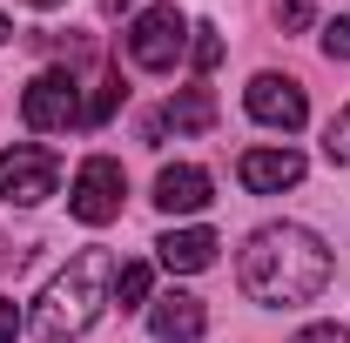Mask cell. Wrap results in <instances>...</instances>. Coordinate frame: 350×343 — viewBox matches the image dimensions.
Instances as JSON below:
<instances>
[{
  "instance_id": "20",
  "label": "cell",
  "mask_w": 350,
  "mask_h": 343,
  "mask_svg": "<svg viewBox=\"0 0 350 343\" xmlns=\"http://www.w3.org/2000/svg\"><path fill=\"white\" fill-rule=\"evenodd\" d=\"M21 337V310H14V297H0V343Z\"/></svg>"
},
{
  "instance_id": "8",
  "label": "cell",
  "mask_w": 350,
  "mask_h": 343,
  "mask_svg": "<svg viewBox=\"0 0 350 343\" xmlns=\"http://www.w3.org/2000/svg\"><path fill=\"white\" fill-rule=\"evenodd\" d=\"M209 330V303L189 297V290H162L148 297V337L155 343H196Z\"/></svg>"
},
{
  "instance_id": "23",
  "label": "cell",
  "mask_w": 350,
  "mask_h": 343,
  "mask_svg": "<svg viewBox=\"0 0 350 343\" xmlns=\"http://www.w3.org/2000/svg\"><path fill=\"white\" fill-rule=\"evenodd\" d=\"M7 41H14V27H7V20H0V47H7Z\"/></svg>"
},
{
  "instance_id": "15",
  "label": "cell",
  "mask_w": 350,
  "mask_h": 343,
  "mask_svg": "<svg viewBox=\"0 0 350 343\" xmlns=\"http://www.w3.org/2000/svg\"><path fill=\"white\" fill-rule=\"evenodd\" d=\"M189 61H196L202 74H216V68H222V34H216V27H196V41H189Z\"/></svg>"
},
{
  "instance_id": "5",
  "label": "cell",
  "mask_w": 350,
  "mask_h": 343,
  "mask_svg": "<svg viewBox=\"0 0 350 343\" xmlns=\"http://www.w3.org/2000/svg\"><path fill=\"white\" fill-rule=\"evenodd\" d=\"M21 122L34 135H61V128H81V87L68 68H41L27 94H21Z\"/></svg>"
},
{
  "instance_id": "18",
  "label": "cell",
  "mask_w": 350,
  "mask_h": 343,
  "mask_svg": "<svg viewBox=\"0 0 350 343\" xmlns=\"http://www.w3.org/2000/svg\"><path fill=\"white\" fill-rule=\"evenodd\" d=\"M290 343H350V330H344V323H304Z\"/></svg>"
},
{
  "instance_id": "1",
  "label": "cell",
  "mask_w": 350,
  "mask_h": 343,
  "mask_svg": "<svg viewBox=\"0 0 350 343\" xmlns=\"http://www.w3.org/2000/svg\"><path fill=\"white\" fill-rule=\"evenodd\" d=\"M236 276H243V297L250 303L297 310V303H317L330 290V249L304 222H262L256 236L243 243V256H236Z\"/></svg>"
},
{
  "instance_id": "19",
  "label": "cell",
  "mask_w": 350,
  "mask_h": 343,
  "mask_svg": "<svg viewBox=\"0 0 350 343\" xmlns=\"http://www.w3.org/2000/svg\"><path fill=\"white\" fill-rule=\"evenodd\" d=\"M276 27H290V34L310 27V0H283V7H276Z\"/></svg>"
},
{
  "instance_id": "3",
  "label": "cell",
  "mask_w": 350,
  "mask_h": 343,
  "mask_svg": "<svg viewBox=\"0 0 350 343\" xmlns=\"http://www.w3.org/2000/svg\"><path fill=\"white\" fill-rule=\"evenodd\" d=\"M189 14L182 7H148V14H135L129 27V61L142 68V74H169L175 61L189 54Z\"/></svg>"
},
{
  "instance_id": "13",
  "label": "cell",
  "mask_w": 350,
  "mask_h": 343,
  "mask_svg": "<svg viewBox=\"0 0 350 343\" xmlns=\"http://www.w3.org/2000/svg\"><path fill=\"white\" fill-rule=\"evenodd\" d=\"M108 303H115V310H148V262H122Z\"/></svg>"
},
{
  "instance_id": "21",
  "label": "cell",
  "mask_w": 350,
  "mask_h": 343,
  "mask_svg": "<svg viewBox=\"0 0 350 343\" xmlns=\"http://www.w3.org/2000/svg\"><path fill=\"white\" fill-rule=\"evenodd\" d=\"M135 0H101V14H129Z\"/></svg>"
},
{
  "instance_id": "4",
  "label": "cell",
  "mask_w": 350,
  "mask_h": 343,
  "mask_svg": "<svg viewBox=\"0 0 350 343\" xmlns=\"http://www.w3.org/2000/svg\"><path fill=\"white\" fill-rule=\"evenodd\" d=\"M61 189V155L41 148V141H14L7 155H0V195L14 202V209H34Z\"/></svg>"
},
{
  "instance_id": "9",
  "label": "cell",
  "mask_w": 350,
  "mask_h": 343,
  "mask_svg": "<svg viewBox=\"0 0 350 343\" xmlns=\"http://www.w3.org/2000/svg\"><path fill=\"white\" fill-rule=\"evenodd\" d=\"M236 182H243L250 195H283V189L304 182V155H297V148H250V155L236 162Z\"/></svg>"
},
{
  "instance_id": "12",
  "label": "cell",
  "mask_w": 350,
  "mask_h": 343,
  "mask_svg": "<svg viewBox=\"0 0 350 343\" xmlns=\"http://www.w3.org/2000/svg\"><path fill=\"white\" fill-rule=\"evenodd\" d=\"M216 236L209 229H169L162 243H155V256H162V269H175V276H196V269H209L216 262Z\"/></svg>"
},
{
  "instance_id": "2",
  "label": "cell",
  "mask_w": 350,
  "mask_h": 343,
  "mask_svg": "<svg viewBox=\"0 0 350 343\" xmlns=\"http://www.w3.org/2000/svg\"><path fill=\"white\" fill-rule=\"evenodd\" d=\"M115 269H122V262L108 256V249H81V256H68V269L41 290L34 316H27V330H34L41 343H75V337H88L94 316H101L108 297H115Z\"/></svg>"
},
{
  "instance_id": "11",
  "label": "cell",
  "mask_w": 350,
  "mask_h": 343,
  "mask_svg": "<svg viewBox=\"0 0 350 343\" xmlns=\"http://www.w3.org/2000/svg\"><path fill=\"white\" fill-rule=\"evenodd\" d=\"M169 128H175V135L216 128V94H209V87H182V94H169V108H162V115H148V122H142L148 141H162Z\"/></svg>"
},
{
  "instance_id": "6",
  "label": "cell",
  "mask_w": 350,
  "mask_h": 343,
  "mask_svg": "<svg viewBox=\"0 0 350 343\" xmlns=\"http://www.w3.org/2000/svg\"><path fill=\"white\" fill-rule=\"evenodd\" d=\"M122 195H129V175L115 155H88L81 169H75V189H68V209L81 215L88 229H101V222H115L122 215Z\"/></svg>"
},
{
  "instance_id": "14",
  "label": "cell",
  "mask_w": 350,
  "mask_h": 343,
  "mask_svg": "<svg viewBox=\"0 0 350 343\" xmlns=\"http://www.w3.org/2000/svg\"><path fill=\"white\" fill-rule=\"evenodd\" d=\"M115 101H122V81H115V74H108V81L94 87V101H88V108H81V128H101V122H108V115H115Z\"/></svg>"
},
{
  "instance_id": "10",
  "label": "cell",
  "mask_w": 350,
  "mask_h": 343,
  "mask_svg": "<svg viewBox=\"0 0 350 343\" xmlns=\"http://www.w3.org/2000/svg\"><path fill=\"white\" fill-rule=\"evenodd\" d=\"M209 195H216V182L196 162H169L155 175V209L162 215H196V209H209Z\"/></svg>"
},
{
  "instance_id": "17",
  "label": "cell",
  "mask_w": 350,
  "mask_h": 343,
  "mask_svg": "<svg viewBox=\"0 0 350 343\" xmlns=\"http://www.w3.org/2000/svg\"><path fill=\"white\" fill-rule=\"evenodd\" d=\"M323 54H330V61H350V14H337V20L323 27Z\"/></svg>"
},
{
  "instance_id": "22",
  "label": "cell",
  "mask_w": 350,
  "mask_h": 343,
  "mask_svg": "<svg viewBox=\"0 0 350 343\" xmlns=\"http://www.w3.org/2000/svg\"><path fill=\"white\" fill-rule=\"evenodd\" d=\"M27 7H41V14H54V7H68V0H27Z\"/></svg>"
},
{
  "instance_id": "7",
  "label": "cell",
  "mask_w": 350,
  "mask_h": 343,
  "mask_svg": "<svg viewBox=\"0 0 350 343\" xmlns=\"http://www.w3.org/2000/svg\"><path fill=\"white\" fill-rule=\"evenodd\" d=\"M243 108H250V122H262V128H283V135H297V128L310 122L304 81H290V74H256V81L243 87Z\"/></svg>"
},
{
  "instance_id": "16",
  "label": "cell",
  "mask_w": 350,
  "mask_h": 343,
  "mask_svg": "<svg viewBox=\"0 0 350 343\" xmlns=\"http://www.w3.org/2000/svg\"><path fill=\"white\" fill-rule=\"evenodd\" d=\"M323 155H330L337 169H350V108H337V122L323 128Z\"/></svg>"
}]
</instances>
